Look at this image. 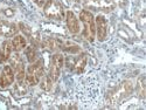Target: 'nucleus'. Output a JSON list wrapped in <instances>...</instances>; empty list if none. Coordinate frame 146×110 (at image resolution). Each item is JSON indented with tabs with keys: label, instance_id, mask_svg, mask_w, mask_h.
<instances>
[{
	"label": "nucleus",
	"instance_id": "10",
	"mask_svg": "<svg viewBox=\"0 0 146 110\" xmlns=\"http://www.w3.org/2000/svg\"><path fill=\"white\" fill-rule=\"evenodd\" d=\"M96 27H97V36L100 41H104L108 35V23L103 15H98L96 18Z\"/></svg>",
	"mask_w": 146,
	"mask_h": 110
},
{
	"label": "nucleus",
	"instance_id": "21",
	"mask_svg": "<svg viewBox=\"0 0 146 110\" xmlns=\"http://www.w3.org/2000/svg\"><path fill=\"white\" fill-rule=\"evenodd\" d=\"M35 4H38L39 6H44V4L47 3V0H33Z\"/></svg>",
	"mask_w": 146,
	"mask_h": 110
},
{
	"label": "nucleus",
	"instance_id": "20",
	"mask_svg": "<svg viewBox=\"0 0 146 110\" xmlns=\"http://www.w3.org/2000/svg\"><path fill=\"white\" fill-rule=\"evenodd\" d=\"M20 27H21V29H22L23 32H25L27 35H31V31L28 29V27H27L26 25H23V23H20Z\"/></svg>",
	"mask_w": 146,
	"mask_h": 110
},
{
	"label": "nucleus",
	"instance_id": "1",
	"mask_svg": "<svg viewBox=\"0 0 146 110\" xmlns=\"http://www.w3.org/2000/svg\"><path fill=\"white\" fill-rule=\"evenodd\" d=\"M74 100L83 109H91L100 104L101 89L98 79L95 74H81L74 87Z\"/></svg>",
	"mask_w": 146,
	"mask_h": 110
},
{
	"label": "nucleus",
	"instance_id": "8",
	"mask_svg": "<svg viewBox=\"0 0 146 110\" xmlns=\"http://www.w3.org/2000/svg\"><path fill=\"white\" fill-rule=\"evenodd\" d=\"M86 6L95 11H104V12H110L115 7L111 0H87Z\"/></svg>",
	"mask_w": 146,
	"mask_h": 110
},
{
	"label": "nucleus",
	"instance_id": "2",
	"mask_svg": "<svg viewBox=\"0 0 146 110\" xmlns=\"http://www.w3.org/2000/svg\"><path fill=\"white\" fill-rule=\"evenodd\" d=\"M132 83L130 81H124L121 82L118 87H116L113 90L109 91L106 94V101L109 104H118L119 102H121L124 99L132 93Z\"/></svg>",
	"mask_w": 146,
	"mask_h": 110
},
{
	"label": "nucleus",
	"instance_id": "11",
	"mask_svg": "<svg viewBox=\"0 0 146 110\" xmlns=\"http://www.w3.org/2000/svg\"><path fill=\"white\" fill-rule=\"evenodd\" d=\"M17 32H18V27L14 23L0 20V36L8 38V36H13Z\"/></svg>",
	"mask_w": 146,
	"mask_h": 110
},
{
	"label": "nucleus",
	"instance_id": "6",
	"mask_svg": "<svg viewBox=\"0 0 146 110\" xmlns=\"http://www.w3.org/2000/svg\"><path fill=\"white\" fill-rule=\"evenodd\" d=\"M9 60H11V66L15 70L18 82L25 81V67H23V61L21 56L18 53H15L13 54V56H9Z\"/></svg>",
	"mask_w": 146,
	"mask_h": 110
},
{
	"label": "nucleus",
	"instance_id": "4",
	"mask_svg": "<svg viewBox=\"0 0 146 110\" xmlns=\"http://www.w3.org/2000/svg\"><path fill=\"white\" fill-rule=\"evenodd\" d=\"M43 76V62L42 60H39L36 62L31 63V66L27 69L26 74V81L29 85L38 84L41 77Z\"/></svg>",
	"mask_w": 146,
	"mask_h": 110
},
{
	"label": "nucleus",
	"instance_id": "16",
	"mask_svg": "<svg viewBox=\"0 0 146 110\" xmlns=\"http://www.w3.org/2000/svg\"><path fill=\"white\" fill-rule=\"evenodd\" d=\"M36 49L33 47V46H31V47H28L27 49H26V56H27V60L29 61L31 63H33L34 61L36 60Z\"/></svg>",
	"mask_w": 146,
	"mask_h": 110
},
{
	"label": "nucleus",
	"instance_id": "13",
	"mask_svg": "<svg viewBox=\"0 0 146 110\" xmlns=\"http://www.w3.org/2000/svg\"><path fill=\"white\" fill-rule=\"evenodd\" d=\"M67 25H68V28L69 31L72 33V34H76L80 32V25H78V20L76 19L75 14L72 13L71 11H69L67 13Z\"/></svg>",
	"mask_w": 146,
	"mask_h": 110
},
{
	"label": "nucleus",
	"instance_id": "9",
	"mask_svg": "<svg viewBox=\"0 0 146 110\" xmlns=\"http://www.w3.org/2000/svg\"><path fill=\"white\" fill-rule=\"evenodd\" d=\"M14 81V73L9 66H5L0 75V88H7Z\"/></svg>",
	"mask_w": 146,
	"mask_h": 110
},
{
	"label": "nucleus",
	"instance_id": "3",
	"mask_svg": "<svg viewBox=\"0 0 146 110\" xmlns=\"http://www.w3.org/2000/svg\"><path fill=\"white\" fill-rule=\"evenodd\" d=\"M80 19L84 25L83 36L88 41L92 42L94 39H95V34H96V26H95V20H94L92 14L90 13V12L83 9L80 13Z\"/></svg>",
	"mask_w": 146,
	"mask_h": 110
},
{
	"label": "nucleus",
	"instance_id": "5",
	"mask_svg": "<svg viewBox=\"0 0 146 110\" xmlns=\"http://www.w3.org/2000/svg\"><path fill=\"white\" fill-rule=\"evenodd\" d=\"M44 14L50 19L61 21L64 18V9L56 0H47V3L44 4Z\"/></svg>",
	"mask_w": 146,
	"mask_h": 110
},
{
	"label": "nucleus",
	"instance_id": "22",
	"mask_svg": "<svg viewBox=\"0 0 146 110\" xmlns=\"http://www.w3.org/2000/svg\"><path fill=\"white\" fill-rule=\"evenodd\" d=\"M71 1H78V0H71Z\"/></svg>",
	"mask_w": 146,
	"mask_h": 110
},
{
	"label": "nucleus",
	"instance_id": "14",
	"mask_svg": "<svg viewBox=\"0 0 146 110\" xmlns=\"http://www.w3.org/2000/svg\"><path fill=\"white\" fill-rule=\"evenodd\" d=\"M12 53V43L9 41H4L0 46V62H5L11 56Z\"/></svg>",
	"mask_w": 146,
	"mask_h": 110
},
{
	"label": "nucleus",
	"instance_id": "17",
	"mask_svg": "<svg viewBox=\"0 0 146 110\" xmlns=\"http://www.w3.org/2000/svg\"><path fill=\"white\" fill-rule=\"evenodd\" d=\"M14 91H15V94L17 95H25L26 94V91H27V88H26V85H25V83H23V81L22 82H18L17 84H15V87H14Z\"/></svg>",
	"mask_w": 146,
	"mask_h": 110
},
{
	"label": "nucleus",
	"instance_id": "19",
	"mask_svg": "<svg viewBox=\"0 0 146 110\" xmlns=\"http://www.w3.org/2000/svg\"><path fill=\"white\" fill-rule=\"evenodd\" d=\"M52 83H53V81H52L49 75L44 76L43 80H42V83H41V88L44 89V90H49L52 88Z\"/></svg>",
	"mask_w": 146,
	"mask_h": 110
},
{
	"label": "nucleus",
	"instance_id": "12",
	"mask_svg": "<svg viewBox=\"0 0 146 110\" xmlns=\"http://www.w3.org/2000/svg\"><path fill=\"white\" fill-rule=\"evenodd\" d=\"M87 61H88V55L87 54H81L78 59L76 60V62L71 66V70H74L77 75H81L84 71V68L87 66Z\"/></svg>",
	"mask_w": 146,
	"mask_h": 110
},
{
	"label": "nucleus",
	"instance_id": "18",
	"mask_svg": "<svg viewBox=\"0 0 146 110\" xmlns=\"http://www.w3.org/2000/svg\"><path fill=\"white\" fill-rule=\"evenodd\" d=\"M144 82H145V77L141 76L138 80V84H137V91H138L140 97H145V84H144Z\"/></svg>",
	"mask_w": 146,
	"mask_h": 110
},
{
	"label": "nucleus",
	"instance_id": "15",
	"mask_svg": "<svg viewBox=\"0 0 146 110\" xmlns=\"http://www.w3.org/2000/svg\"><path fill=\"white\" fill-rule=\"evenodd\" d=\"M11 43H12V48H13L15 52H20L21 49H23V48L26 47V40L21 35H17L15 38H13Z\"/></svg>",
	"mask_w": 146,
	"mask_h": 110
},
{
	"label": "nucleus",
	"instance_id": "7",
	"mask_svg": "<svg viewBox=\"0 0 146 110\" xmlns=\"http://www.w3.org/2000/svg\"><path fill=\"white\" fill-rule=\"evenodd\" d=\"M62 66H63V55L62 54H55L52 57L50 69H49V76H50L53 82L58 79Z\"/></svg>",
	"mask_w": 146,
	"mask_h": 110
}]
</instances>
